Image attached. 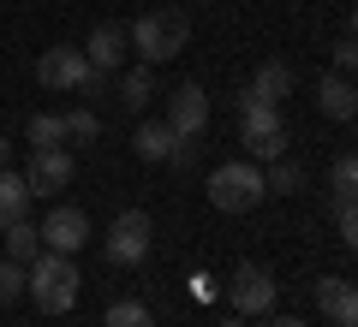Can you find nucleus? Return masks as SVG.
Segmentation results:
<instances>
[{
  "label": "nucleus",
  "mask_w": 358,
  "mask_h": 327,
  "mask_svg": "<svg viewBox=\"0 0 358 327\" xmlns=\"http://www.w3.org/2000/svg\"><path fill=\"white\" fill-rule=\"evenodd\" d=\"M96 137H102L96 107H72V114H66V143H96Z\"/></svg>",
  "instance_id": "obj_23"
},
{
  "label": "nucleus",
  "mask_w": 358,
  "mask_h": 327,
  "mask_svg": "<svg viewBox=\"0 0 358 327\" xmlns=\"http://www.w3.org/2000/svg\"><path fill=\"white\" fill-rule=\"evenodd\" d=\"M329 185H334V208L358 197V155H341V161L329 167Z\"/></svg>",
  "instance_id": "obj_22"
},
{
  "label": "nucleus",
  "mask_w": 358,
  "mask_h": 327,
  "mask_svg": "<svg viewBox=\"0 0 358 327\" xmlns=\"http://www.w3.org/2000/svg\"><path fill=\"white\" fill-rule=\"evenodd\" d=\"M78 268H72V256H60V250H42L36 262L24 268V298L36 303L42 315H66L78 303Z\"/></svg>",
  "instance_id": "obj_1"
},
{
  "label": "nucleus",
  "mask_w": 358,
  "mask_h": 327,
  "mask_svg": "<svg viewBox=\"0 0 358 327\" xmlns=\"http://www.w3.org/2000/svg\"><path fill=\"white\" fill-rule=\"evenodd\" d=\"M263 185H268V197H293V190L305 185V167H299V161H287V155H281V161H268Z\"/></svg>",
  "instance_id": "obj_19"
},
{
  "label": "nucleus",
  "mask_w": 358,
  "mask_h": 327,
  "mask_svg": "<svg viewBox=\"0 0 358 327\" xmlns=\"http://www.w3.org/2000/svg\"><path fill=\"white\" fill-rule=\"evenodd\" d=\"M24 137H30V149H60L66 143V114H36Z\"/></svg>",
  "instance_id": "obj_20"
},
{
  "label": "nucleus",
  "mask_w": 358,
  "mask_h": 327,
  "mask_svg": "<svg viewBox=\"0 0 358 327\" xmlns=\"http://www.w3.org/2000/svg\"><path fill=\"white\" fill-rule=\"evenodd\" d=\"M90 77V60H84V48H48L36 60V84L42 89H54V96H78V84Z\"/></svg>",
  "instance_id": "obj_8"
},
{
  "label": "nucleus",
  "mask_w": 358,
  "mask_h": 327,
  "mask_svg": "<svg viewBox=\"0 0 358 327\" xmlns=\"http://www.w3.org/2000/svg\"><path fill=\"white\" fill-rule=\"evenodd\" d=\"M131 149H138V161H192L185 137H173V126H167V119H155V126H138Z\"/></svg>",
  "instance_id": "obj_13"
},
{
  "label": "nucleus",
  "mask_w": 358,
  "mask_h": 327,
  "mask_svg": "<svg viewBox=\"0 0 358 327\" xmlns=\"http://www.w3.org/2000/svg\"><path fill=\"white\" fill-rule=\"evenodd\" d=\"M352 42H358V13H352Z\"/></svg>",
  "instance_id": "obj_30"
},
{
  "label": "nucleus",
  "mask_w": 358,
  "mask_h": 327,
  "mask_svg": "<svg viewBox=\"0 0 358 327\" xmlns=\"http://www.w3.org/2000/svg\"><path fill=\"white\" fill-rule=\"evenodd\" d=\"M6 232V262H18V268H30L42 256V227H30V220H13V227H0Z\"/></svg>",
  "instance_id": "obj_17"
},
{
  "label": "nucleus",
  "mask_w": 358,
  "mask_h": 327,
  "mask_svg": "<svg viewBox=\"0 0 358 327\" xmlns=\"http://www.w3.org/2000/svg\"><path fill=\"white\" fill-rule=\"evenodd\" d=\"M334 72H341V77H352V72H358V42H352V36L334 48Z\"/></svg>",
  "instance_id": "obj_26"
},
{
  "label": "nucleus",
  "mask_w": 358,
  "mask_h": 327,
  "mask_svg": "<svg viewBox=\"0 0 358 327\" xmlns=\"http://www.w3.org/2000/svg\"><path fill=\"white\" fill-rule=\"evenodd\" d=\"M239 143H245V161H281L287 155V119L275 101H257V96H239Z\"/></svg>",
  "instance_id": "obj_3"
},
{
  "label": "nucleus",
  "mask_w": 358,
  "mask_h": 327,
  "mask_svg": "<svg viewBox=\"0 0 358 327\" xmlns=\"http://www.w3.org/2000/svg\"><path fill=\"white\" fill-rule=\"evenodd\" d=\"M334 220H341V238L358 250V197H352V202H341V208H334Z\"/></svg>",
  "instance_id": "obj_25"
},
{
  "label": "nucleus",
  "mask_w": 358,
  "mask_h": 327,
  "mask_svg": "<svg viewBox=\"0 0 358 327\" xmlns=\"http://www.w3.org/2000/svg\"><path fill=\"white\" fill-rule=\"evenodd\" d=\"M30 178L24 173H13V167H0V227H13V220H24V208H30Z\"/></svg>",
  "instance_id": "obj_16"
},
{
  "label": "nucleus",
  "mask_w": 358,
  "mask_h": 327,
  "mask_svg": "<svg viewBox=\"0 0 358 327\" xmlns=\"http://www.w3.org/2000/svg\"><path fill=\"white\" fill-rule=\"evenodd\" d=\"M227 298H233V315H268V310H275V298H281V286H275L268 268L245 262L239 274L227 280Z\"/></svg>",
  "instance_id": "obj_6"
},
{
  "label": "nucleus",
  "mask_w": 358,
  "mask_h": 327,
  "mask_svg": "<svg viewBox=\"0 0 358 327\" xmlns=\"http://www.w3.org/2000/svg\"><path fill=\"white\" fill-rule=\"evenodd\" d=\"M126 36H131V48H138L143 66H167V60L185 54V42H192V18L173 13V6H155V13H143Z\"/></svg>",
  "instance_id": "obj_2"
},
{
  "label": "nucleus",
  "mask_w": 358,
  "mask_h": 327,
  "mask_svg": "<svg viewBox=\"0 0 358 327\" xmlns=\"http://www.w3.org/2000/svg\"><path fill=\"white\" fill-rule=\"evenodd\" d=\"M215 327H251V321H245V315H227V321H215Z\"/></svg>",
  "instance_id": "obj_28"
},
{
  "label": "nucleus",
  "mask_w": 358,
  "mask_h": 327,
  "mask_svg": "<svg viewBox=\"0 0 358 327\" xmlns=\"http://www.w3.org/2000/svg\"><path fill=\"white\" fill-rule=\"evenodd\" d=\"M167 126H173V137H203V126H209V96H203V84H179L173 96H167Z\"/></svg>",
  "instance_id": "obj_10"
},
{
  "label": "nucleus",
  "mask_w": 358,
  "mask_h": 327,
  "mask_svg": "<svg viewBox=\"0 0 358 327\" xmlns=\"http://www.w3.org/2000/svg\"><path fill=\"white\" fill-rule=\"evenodd\" d=\"M6 155H13V149H6V137H0V167H6Z\"/></svg>",
  "instance_id": "obj_29"
},
{
  "label": "nucleus",
  "mask_w": 358,
  "mask_h": 327,
  "mask_svg": "<svg viewBox=\"0 0 358 327\" xmlns=\"http://www.w3.org/2000/svg\"><path fill=\"white\" fill-rule=\"evenodd\" d=\"M209 202H215L221 214H251L257 202L268 197V185H263V167L257 161H221L215 173H209Z\"/></svg>",
  "instance_id": "obj_4"
},
{
  "label": "nucleus",
  "mask_w": 358,
  "mask_h": 327,
  "mask_svg": "<svg viewBox=\"0 0 358 327\" xmlns=\"http://www.w3.org/2000/svg\"><path fill=\"white\" fill-rule=\"evenodd\" d=\"M102 327H155V315H150V303H138V298H120V303H108Z\"/></svg>",
  "instance_id": "obj_21"
},
{
  "label": "nucleus",
  "mask_w": 358,
  "mask_h": 327,
  "mask_svg": "<svg viewBox=\"0 0 358 327\" xmlns=\"http://www.w3.org/2000/svg\"><path fill=\"white\" fill-rule=\"evenodd\" d=\"M126 48H131V36L120 24H96L90 42H84V60H90V72H120L126 66Z\"/></svg>",
  "instance_id": "obj_12"
},
{
  "label": "nucleus",
  "mask_w": 358,
  "mask_h": 327,
  "mask_svg": "<svg viewBox=\"0 0 358 327\" xmlns=\"http://www.w3.org/2000/svg\"><path fill=\"white\" fill-rule=\"evenodd\" d=\"M150 96H155V66H131V72L120 77V101H126L131 114H143Z\"/></svg>",
  "instance_id": "obj_18"
},
{
  "label": "nucleus",
  "mask_w": 358,
  "mask_h": 327,
  "mask_svg": "<svg viewBox=\"0 0 358 327\" xmlns=\"http://www.w3.org/2000/svg\"><path fill=\"white\" fill-rule=\"evenodd\" d=\"M108 262L114 268H138L143 256H150V244H155V220L143 208H126V214H114L108 220Z\"/></svg>",
  "instance_id": "obj_5"
},
{
  "label": "nucleus",
  "mask_w": 358,
  "mask_h": 327,
  "mask_svg": "<svg viewBox=\"0 0 358 327\" xmlns=\"http://www.w3.org/2000/svg\"><path fill=\"white\" fill-rule=\"evenodd\" d=\"M72 155H66V143L60 149H30V167H24V178H30V197H60L66 185H72Z\"/></svg>",
  "instance_id": "obj_9"
},
{
  "label": "nucleus",
  "mask_w": 358,
  "mask_h": 327,
  "mask_svg": "<svg viewBox=\"0 0 358 327\" xmlns=\"http://www.w3.org/2000/svg\"><path fill=\"white\" fill-rule=\"evenodd\" d=\"M18 298H24V268L0 256V303H18Z\"/></svg>",
  "instance_id": "obj_24"
},
{
  "label": "nucleus",
  "mask_w": 358,
  "mask_h": 327,
  "mask_svg": "<svg viewBox=\"0 0 358 327\" xmlns=\"http://www.w3.org/2000/svg\"><path fill=\"white\" fill-rule=\"evenodd\" d=\"M257 327H305L299 315H257Z\"/></svg>",
  "instance_id": "obj_27"
},
{
  "label": "nucleus",
  "mask_w": 358,
  "mask_h": 327,
  "mask_svg": "<svg viewBox=\"0 0 358 327\" xmlns=\"http://www.w3.org/2000/svg\"><path fill=\"white\" fill-rule=\"evenodd\" d=\"M245 96L275 101V107H281V101L293 96V66H287V60H263V66L251 72V84H245Z\"/></svg>",
  "instance_id": "obj_15"
},
{
  "label": "nucleus",
  "mask_w": 358,
  "mask_h": 327,
  "mask_svg": "<svg viewBox=\"0 0 358 327\" xmlns=\"http://www.w3.org/2000/svg\"><path fill=\"white\" fill-rule=\"evenodd\" d=\"M317 310L329 315L334 327H358V286L341 274H322L317 280Z\"/></svg>",
  "instance_id": "obj_11"
},
{
  "label": "nucleus",
  "mask_w": 358,
  "mask_h": 327,
  "mask_svg": "<svg viewBox=\"0 0 358 327\" xmlns=\"http://www.w3.org/2000/svg\"><path fill=\"white\" fill-rule=\"evenodd\" d=\"M317 107H322L329 119H358V89H352V77L322 72V77H317Z\"/></svg>",
  "instance_id": "obj_14"
},
{
  "label": "nucleus",
  "mask_w": 358,
  "mask_h": 327,
  "mask_svg": "<svg viewBox=\"0 0 358 327\" xmlns=\"http://www.w3.org/2000/svg\"><path fill=\"white\" fill-rule=\"evenodd\" d=\"M90 244V214L72 208V202H54L48 220H42V250H60V256H78Z\"/></svg>",
  "instance_id": "obj_7"
}]
</instances>
